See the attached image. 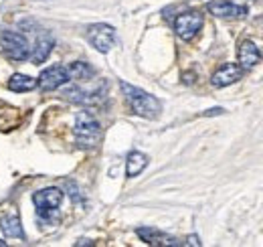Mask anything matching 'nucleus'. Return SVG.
<instances>
[{
  "label": "nucleus",
  "instance_id": "2eb2a0df",
  "mask_svg": "<svg viewBox=\"0 0 263 247\" xmlns=\"http://www.w3.org/2000/svg\"><path fill=\"white\" fill-rule=\"evenodd\" d=\"M18 122H21L18 110L0 101V130H12L14 126H18Z\"/></svg>",
  "mask_w": 263,
  "mask_h": 247
},
{
  "label": "nucleus",
  "instance_id": "4468645a",
  "mask_svg": "<svg viewBox=\"0 0 263 247\" xmlns=\"http://www.w3.org/2000/svg\"><path fill=\"white\" fill-rule=\"evenodd\" d=\"M146 166H148V156L134 150V152L128 154V160H126V174H128L130 179H134V177H138Z\"/></svg>",
  "mask_w": 263,
  "mask_h": 247
},
{
  "label": "nucleus",
  "instance_id": "423d86ee",
  "mask_svg": "<svg viewBox=\"0 0 263 247\" xmlns=\"http://www.w3.org/2000/svg\"><path fill=\"white\" fill-rule=\"evenodd\" d=\"M87 39L99 53H107L111 49L114 41H116V29L109 27V25H103V23L91 25L87 29Z\"/></svg>",
  "mask_w": 263,
  "mask_h": 247
},
{
  "label": "nucleus",
  "instance_id": "dca6fc26",
  "mask_svg": "<svg viewBox=\"0 0 263 247\" xmlns=\"http://www.w3.org/2000/svg\"><path fill=\"white\" fill-rule=\"evenodd\" d=\"M34 87H36V81H34L33 77H29V75L16 73V75H12V77L8 79V90H10V92L23 93V92H31Z\"/></svg>",
  "mask_w": 263,
  "mask_h": 247
},
{
  "label": "nucleus",
  "instance_id": "9b49d317",
  "mask_svg": "<svg viewBox=\"0 0 263 247\" xmlns=\"http://www.w3.org/2000/svg\"><path fill=\"white\" fill-rule=\"evenodd\" d=\"M261 61V53L253 41H243L239 45V63L243 69H251Z\"/></svg>",
  "mask_w": 263,
  "mask_h": 247
},
{
  "label": "nucleus",
  "instance_id": "f03ea898",
  "mask_svg": "<svg viewBox=\"0 0 263 247\" xmlns=\"http://www.w3.org/2000/svg\"><path fill=\"white\" fill-rule=\"evenodd\" d=\"M99 123L89 112H79L75 118V138L81 148H89L99 140Z\"/></svg>",
  "mask_w": 263,
  "mask_h": 247
},
{
  "label": "nucleus",
  "instance_id": "20e7f679",
  "mask_svg": "<svg viewBox=\"0 0 263 247\" xmlns=\"http://www.w3.org/2000/svg\"><path fill=\"white\" fill-rule=\"evenodd\" d=\"M61 201H63V192L59 188H45V190H39L33 195L34 207H36L39 215L45 219H51L57 213Z\"/></svg>",
  "mask_w": 263,
  "mask_h": 247
},
{
  "label": "nucleus",
  "instance_id": "6e6552de",
  "mask_svg": "<svg viewBox=\"0 0 263 247\" xmlns=\"http://www.w3.org/2000/svg\"><path fill=\"white\" fill-rule=\"evenodd\" d=\"M243 77V67L237 65V63H225L223 67H219L213 77H211V83L215 87H227V85H233L235 81H239Z\"/></svg>",
  "mask_w": 263,
  "mask_h": 247
},
{
  "label": "nucleus",
  "instance_id": "9d476101",
  "mask_svg": "<svg viewBox=\"0 0 263 247\" xmlns=\"http://www.w3.org/2000/svg\"><path fill=\"white\" fill-rule=\"evenodd\" d=\"M136 233H138L148 245H180L178 239L166 235V233L158 231V229H152V227H140Z\"/></svg>",
  "mask_w": 263,
  "mask_h": 247
},
{
  "label": "nucleus",
  "instance_id": "f3484780",
  "mask_svg": "<svg viewBox=\"0 0 263 247\" xmlns=\"http://www.w3.org/2000/svg\"><path fill=\"white\" fill-rule=\"evenodd\" d=\"M93 75H96V71H93L87 63H83V61L71 63V67H69V77H73V79L87 81V79H89V77H93Z\"/></svg>",
  "mask_w": 263,
  "mask_h": 247
},
{
  "label": "nucleus",
  "instance_id": "7ed1b4c3",
  "mask_svg": "<svg viewBox=\"0 0 263 247\" xmlns=\"http://www.w3.org/2000/svg\"><path fill=\"white\" fill-rule=\"evenodd\" d=\"M0 47L4 51V55L12 61H27L31 57V47H29V41L25 34L14 31H6L2 32L0 37Z\"/></svg>",
  "mask_w": 263,
  "mask_h": 247
},
{
  "label": "nucleus",
  "instance_id": "1a4fd4ad",
  "mask_svg": "<svg viewBox=\"0 0 263 247\" xmlns=\"http://www.w3.org/2000/svg\"><path fill=\"white\" fill-rule=\"evenodd\" d=\"M209 10L215 16H221V19H243L247 14V8L245 6L233 4L229 0H215V2L209 4Z\"/></svg>",
  "mask_w": 263,
  "mask_h": 247
},
{
  "label": "nucleus",
  "instance_id": "39448f33",
  "mask_svg": "<svg viewBox=\"0 0 263 247\" xmlns=\"http://www.w3.org/2000/svg\"><path fill=\"white\" fill-rule=\"evenodd\" d=\"M202 14L197 12V10H191V12H182L176 16L174 21V31L180 39L184 41H191L195 34H197L200 29H202Z\"/></svg>",
  "mask_w": 263,
  "mask_h": 247
},
{
  "label": "nucleus",
  "instance_id": "f8f14e48",
  "mask_svg": "<svg viewBox=\"0 0 263 247\" xmlns=\"http://www.w3.org/2000/svg\"><path fill=\"white\" fill-rule=\"evenodd\" d=\"M0 227L4 231L6 237H16V239H27L25 231H23V225H21V217L16 213H10V215H4L0 221Z\"/></svg>",
  "mask_w": 263,
  "mask_h": 247
},
{
  "label": "nucleus",
  "instance_id": "0eeeda50",
  "mask_svg": "<svg viewBox=\"0 0 263 247\" xmlns=\"http://www.w3.org/2000/svg\"><path fill=\"white\" fill-rule=\"evenodd\" d=\"M69 79H71V77H69V69H67V67H63V65H53V67H49V69H45V71L41 73V77H39V87H41L43 92H53V90L65 85Z\"/></svg>",
  "mask_w": 263,
  "mask_h": 247
},
{
  "label": "nucleus",
  "instance_id": "ddd939ff",
  "mask_svg": "<svg viewBox=\"0 0 263 247\" xmlns=\"http://www.w3.org/2000/svg\"><path fill=\"white\" fill-rule=\"evenodd\" d=\"M53 45H55V41H53L49 34L41 37V39L36 41V45H34V51L31 53V61H33L34 65L47 61V57H49L51 51H53Z\"/></svg>",
  "mask_w": 263,
  "mask_h": 247
},
{
  "label": "nucleus",
  "instance_id": "a211bd4d",
  "mask_svg": "<svg viewBox=\"0 0 263 247\" xmlns=\"http://www.w3.org/2000/svg\"><path fill=\"white\" fill-rule=\"evenodd\" d=\"M4 245H6V243H4V241H0V247H4Z\"/></svg>",
  "mask_w": 263,
  "mask_h": 247
},
{
  "label": "nucleus",
  "instance_id": "f257e3e1",
  "mask_svg": "<svg viewBox=\"0 0 263 247\" xmlns=\"http://www.w3.org/2000/svg\"><path fill=\"white\" fill-rule=\"evenodd\" d=\"M120 87H122V92L126 95V99H128L134 114H138L142 118H148V120L158 118V114L162 112V103L154 95L146 93L144 90H138V87H134V85L126 83V81H122Z\"/></svg>",
  "mask_w": 263,
  "mask_h": 247
}]
</instances>
